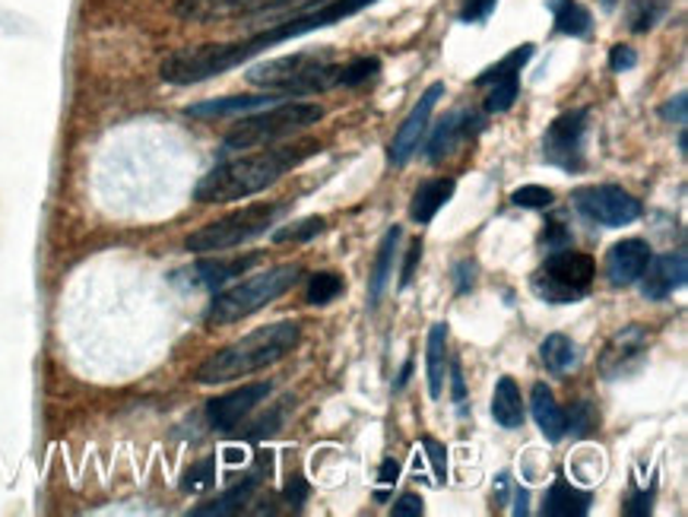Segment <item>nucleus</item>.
<instances>
[{"label": "nucleus", "mask_w": 688, "mask_h": 517, "mask_svg": "<svg viewBox=\"0 0 688 517\" xmlns=\"http://www.w3.org/2000/svg\"><path fill=\"white\" fill-rule=\"evenodd\" d=\"M378 0H314L308 7L296 10L293 16L273 23L270 30L257 32L244 42H213V45H194V48H179L172 51L165 61L159 64V77L172 87H194L213 77H222L226 70L251 61L257 55H264L273 45L301 38L308 32L328 30L336 26L349 16H356L362 10L375 7Z\"/></svg>", "instance_id": "f257e3e1"}, {"label": "nucleus", "mask_w": 688, "mask_h": 517, "mask_svg": "<svg viewBox=\"0 0 688 517\" xmlns=\"http://www.w3.org/2000/svg\"><path fill=\"white\" fill-rule=\"evenodd\" d=\"M321 143L314 140H299L293 147H267V150L248 152L239 159L219 162L210 169L197 187H194V200L197 204H232V200H248L261 191H267L270 184H276L283 175H289L293 169H299L305 159L318 156Z\"/></svg>", "instance_id": "f03ea898"}, {"label": "nucleus", "mask_w": 688, "mask_h": 517, "mask_svg": "<svg viewBox=\"0 0 688 517\" xmlns=\"http://www.w3.org/2000/svg\"><path fill=\"white\" fill-rule=\"evenodd\" d=\"M301 340V328L296 321H276L267 328H257L251 334H244L236 343L222 346L219 353H213L204 366L197 368V381L200 384H226L236 378H248L254 371L276 366L279 359H286Z\"/></svg>", "instance_id": "7ed1b4c3"}, {"label": "nucleus", "mask_w": 688, "mask_h": 517, "mask_svg": "<svg viewBox=\"0 0 688 517\" xmlns=\"http://www.w3.org/2000/svg\"><path fill=\"white\" fill-rule=\"evenodd\" d=\"M340 70H343V64L333 61L330 48H311V51H296V55L273 58V61L251 67L248 83L267 92L311 95V92L340 87Z\"/></svg>", "instance_id": "20e7f679"}, {"label": "nucleus", "mask_w": 688, "mask_h": 517, "mask_svg": "<svg viewBox=\"0 0 688 517\" xmlns=\"http://www.w3.org/2000/svg\"><path fill=\"white\" fill-rule=\"evenodd\" d=\"M324 118L321 105L311 102H276L267 105L261 115L241 118L226 137H222V152L257 150V147H273L276 140H286L299 130H308L311 124Z\"/></svg>", "instance_id": "39448f33"}, {"label": "nucleus", "mask_w": 688, "mask_h": 517, "mask_svg": "<svg viewBox=\"0 0 688 517\" xmlns=\"http://www.w3.org/2000/svg\"><path fill=\"white\" fill-rule=\"evenodd\" d=\"M301 274L305 271L299 264H279V267H270L264 274L248 276V279H241L239 286H232L226 292H216L210 311H207V321L210 324L244 321V318L257 314L261 308H267L270 302H276L279 296H286L299 283Z\"/></svg>", "instance_id": "423d86ee"}, {"label": "nucleus", "mask_w": 688, "mask_h": 517, "mask_svg": "<svg viewBox=\"0 0 688 517\" xmlns=\"http://www.w3.org/2000/svg\"><path fill=\"white\" fill-rule=\"evenodd\" d=\"M286 214H289L286 200H279V204H251V207H241V210L222 216L216 222L200 226L197 232L187 235L184 244H187L191 254H219V251L239 248V244L264 235L270 226H276V219Z\"/></svg>", "instance_id": "0eeeda50"}, {"label": "nucleus", "mask_w": 688, "mask_h": 517, "mask_svg": "<svg viewBox=\"0 0 688 517\" xmlns=\"http://www.w3.org/2000/svg\"><path fill=\"white\" fill-rule=\"evenodd\" d=\"M594 276H597V261L590 254L559 248L534 271L530 286L542 302L574 305L590 296Z\"/></svg>", "instance_id": "6e6552de"}, {"label": "nucleus", "mask_w": 688, "mask_h": 517, "mask_svg": "<svg viewBox=\"0 0 688 517\" xmlns=\"http://www.w3.org/2000/svg\"><path fill=\"white\" fill-rule=\"evenodd\" d=\"M574 210L606 229H622L641 219V200L619 184H587L574 191Z\"/></svg>", "instance_id": "1a4fd4ad"}, {"label": "nucleus", "mask_w": 688, "mask_h": 517, "mask_svg": "<svg viewBox=\"0 0 688 517\" xmlns=\"http://www.w3.org/2000/svg\"><path fill=\"white\" fill-rule=\"evenodd\" d=\"M587 122L590 112L587 108H571L565 115H559L555 122L546 127L542 137V159L562 172H581L584 169V143H587Z\"/></svg>", "instance_id": "9d476101"}, {"label": "nucleus", "mask_w": 688, "mask_h": 517, "mask_svg": "<svg viewBox=\"0 0 688 517\" xmlns=\"http://www.w3.org/2000/svg\"><path fill=\"white\" fill-rule=\"evenodd\" d=\"M537 51L534 42H524L520 48H514L511 55H505L498 64L485 67L477 77L479 90H489L485 95V112L498 115V112H508L511 105L517 102V92H520V70L530 64Z\"/></svg>", "instance_id": "9b49d317"}, {"label": "nucleus", "mask_w": 688, "mask_h": 517, "mask_svg": "<svg viewBox=\"0 0 688 517\" xmlns=\"http://www.w3.org/2000/svg\"><path fill=\"white\" fill-rule=\"evenodd\" d=\"M314 0H179L175 13L191 23H213V20H229V16H261L276 10H293Z\"/></svg>", "instance_id": "f8f14e48"}, {"label": "nucleus", "mask_w": 688, "mask_h": 517, "mask_svg": "<svg viewBox=\"0 0 688 517\" xmlns=\"http://www.w3.org/2000/svg\"><path fill=\"white\" fill-rule=\"evenodd\" d=\"M442 99H445V83H432L428 90L422 92L420 102L413 105V112L403 118V124L393 134V143H390V162L393 165H406L410 156L420 150L422 134H425V127L432 122V112L438 108Z\"/></svg>", "instance_id": "ddd939ff"}, {"label": "nucleus", "mask_w": 688, "mask_h": 517, "mask_svg": "<svg viewBox=\"0 0 688 517\" xmlns=\"http://www.w3.org/2000/svg\"><path fill=\"white\" fill-rule=\"evenodd\" d=\"M647 340H651V334H647L641 324L622 328L619 334L606 343V349H603V356H599V371H603V378H606V381H619V378H626L629 371H634V368L641 366V359H644V353H647Z\"/></svg>", "instance_id": "4468645a"}, {"label": "nucleus", "mask_w": 688, "mask_h": 517, "mask_svg": "<svg viewBox=\"0 0 688 517\" xmlns=\"http://www.w3.org/2000/svg\"><path fill=\"white\" fill-rule=\"evenodd\" d=\"M267 394H270L267 381L241 384L236 391L216 397V400L207 403V420H210V426L216 428V432H232L241 420H248V416L257 410L261 400H267Z\"/></svg>", "instance_id": "2eb2a0df"}, {"label": "nucleus", "mask_w": 688, "mask_h": 517, "mask_svg": "<svg viewBox=\"0 0 688 517\" xmlns=\"http://www.w3.org/2000/svg\"><path fill=\"white\" fill-rule=\"evenodd\" d=\"M688 279V257L686 251H673V254H660L647 261L644 274H641V292L647 302H663L673 292H679Z\"/></svg>", "instance_id": "dca6fc26"}, {"label": "nucleus", "mask_w": 688, "mask_h": 517, "mask_svg": "<svg viewBox=\"0 0 688 517\" xmlns=\"http://www.w3.org/2000/svg\"><path fill=\"white\" fill-rule=\"evenodd\" d=\"M651 261V244L644 239H626V242L612 244L606 254V276L612 286H631L638 283L644 267Z\"/></svg>", "instance_id": "f3484780"}, {"label": "nucleus", "mask_w": 688, "mask_h": 517, "mask_svg": "<svg viewBox=\"0 0 688 517\" xmlns=\"http://www.w3.org/2000/svg\"><path fill=\"white\" fill-rule=\"evenodd\" d=\"M286 92H257V95H226V99H210V102H197L187 105V115L194 118H219V115H244L251 108H267L283 102Z\"/></svg>", "instance_id": "a211bd4d"}, {"label": "nucleus", "mask_w": 688, "mask_h": 517, "mask_svg": "<svg viewBox=\"0 0 688 517\" xmlns=\"http://www.w3.org/2000/svg\"><path fill=\"white\" fill-rule=\"evenodd\" d=\"M264 261V254H244V257H207L200 261L194 271H191V279L204 289H219L226 286L232 276H244L251 267H257Z\"/></svg>", "instance_id": "6ab92c4d"}, {"label": "nucleus", "mask_w": 688, "mask_h": 517, "mask_svg": "<svg viewBox=\"0 0 688 517\" xmlns=\"http://www.w3.org/2000/svg\"><path fill=\"white\" fill-rule=\"evenodd\" d=\"M473 124H479V118L467 115V112H450L445 122L438 124V130L432 134L428 147H425V159L428 162H442L445 156L457 150L470 134H473Z\"/></svg>", "instance_id": "aec40b11"}, {"label": "nucleus", "mask_w": 688, "mask_h": 517, "mask_svg": "<svg viewBox=\"0 0 688 517\" xmlns=\"http://www.w3.org/2000/svg\"><path fill=\"white\" fill-rule=\"evenodd\" d=\"M530 413H534V420H537L539 432L549 438V441H562L565 435H569V428H565V410L555 403V394H552V388L549 384H534V391H530Z\"/></svg>", "instance_id": "412c9836"}, {"label": "nucleus", "mask_w": 688, "mask_h": 517, "mask_svg": "<svg viewBox=\"0 0 688 517\" xmlns=\"http://www.w3.org/2000/svg\"><path fill=\"white\" fill-rule=\"evenodd\" d=\"M590 502H594V495L590 492H581V489H574L565 480V476H559L549 492H546V502H542V515L546 517H584L590 512Z\"/></svg>", "instance_id": "4be33fe9"}, {"label": "nucleus", "mask_w": 688, "mask_h": 517, "mask_svg": "<svg viewBox=\"0 0 688 517\" xmlns=\"http://www.w3.org/2000/svg\"><path fill=\"white\" fill-rule=\"evenodd\" d=\"M425 368H428V397L438 400L445 394V371H448V324L445 321L432 324V331H428Z\"/></svg>", "instance_id": "5701e85b"}, {"label": "nucleus", "mask_w": 688, "mask_h": 517, "mask_svg": "<svg viewBox=\"0 0 688 517\" xmlns=\"http://www.w3.org/2000/svg\"><path fill=\"white\" fill-rule=\"evenodd\" d=\"M454 191H457V182H454V179H428V182H422L420 187H416V194H413L410 216H413L420 226H428V222L438 216V210L454 197Z\"/></svg>", "instance_id": "b1692460"}, {"label": "nucleus", "mask_w": 688, "mask_h": 517, "mask_svg": "<svg viewBox=\"0 0 688 517\" xmlns=\"http://www.w3.org/2000/svg\"><path fill=\"white\" fill-rule=\"evenodd\" d=\"M492 416L502 428H520L524 426V397L514 378H498L495 384V394H492Z\"/></svg>", "instance_id": "393cba45"}, {"label": "nucleus", "mask_w": 688, "mask_h": 517, "mask_svg": "<svg viewBox=\"0 0 688 517\" xmlns=\"http://www.w3.org/2000/svg\"><path fill=\"white\" fill-rule=\"evenodd\" d=\"M400 239H403V229H400V226L388 229V235L381 239L378 257H375V271H371V279H368V302H371V308L381 302L390 276H393V257H397V244H400Z\"/></svg>", "instance_id": "a878e982"}, {"label": "nucleus", "mask_w": 688, "mask_h": 517, "mask_svg": "<svg viewBox=\"0 0 688 517\" xmlns=\"http://www.w3.org/2000/svg\"><path fill=\"white\" fill-rule=\"evenodd\" d=\"M549 13H552V23H555V32L562 35H571V38H584L594 30V16L584 3L577 0H549L546 3Z\"/></svg>", "instance_id": "bb28decb"}, {"label": "nucleus", "mask_w": 688, "mask_h": 517, "mask_svg": "<svg viewBox=\"0 0 688 517\" xmlns=\"http://www.w3.org/2000/svg\"><path fill=\"white\" fill-rule=\"evenodd\" d=\"M539 359L546 371L552 375H569L571 368H577L581 363V353H577V343L565 334H549L539 346Z\"/></svg>", "instance_id": "cd10ccee"}, {"label": "nucleus", "mask_w": 688, "mask_h": 517, "mask_svg": "<svg viewBox=\"0 0 688 517\" xmlns=\"http://www.w3.org/2000/svg\"><path fill=\"white\" fill-rule=\"evenodd\" d=\"M254 489H257V476H251V480H244V483H239V486H232L229 492H222L216 502H210V505H204V508H194L191 515L194 517H213V515H236V512H241L248 502H251V495H254Z\"/></svg>", "instance_id": "c85d7f7f"}, {"label": "nucleus", "mask_w": 688, "mask_h": 517, "mask_svg": "<svg viewBox=\"0 0 688 517\" xmlns=\"http://www.w3.org/2000/svg\"><path fill=\"white\" fill-rule=\"evenodd\" d=\"M666 10H669V0H629V7H626L629 30L638 35L651 32L666 16Z\"/></svg>", "instance_id": "c756f323"}, {"label": "nucleus", "mask_w": 688, "mask_h": 517, "mask_svg": "<svg viewBox=\"0 0 688 517\" xmlns=\"http://www.w3.org/2000/svg\"><path fill=\"white\" fill-rule=\"evenodd\" d=\"M340 292H343V276L333 274V271H321V274H311V279H308L305 299H308V305H330Z\"/></svg>", "instance_id": "7c9ffc66"}, {"label": "nucleus", "mask_w": 688, "mask_h": 517, "mask_svg": "<svg viewBox=\"0 0 688 517\" xmlns=\"http://www.w3.org/2000/svg\"><path fill=\"white\" fill-rule=\"evenodd\" d=\"M324 226H328V222H324L321 216H308V219H299V222H289V226L276 229V232H273V242L276 244L308 242V239L321 235V232H324Z\"/></svg>", "instance_id": "2f4dec72"}, {"label": "nucleus", "mask_w": 688, "mask_h": 517, "mask_svg": "<svg viewBox=\"0 0 688 517\" xmlns=\"http://www.w3.org/2000/svg\"><path fill=\"white\" fill-rule=\"evenodd\" d=\"M378 73H381V61H378V58H356V61L343 64V70H340V87L356 90L362 83L375 80Z\"/></svg>", "instance_id": "473e14b6"}, {"label": "nucleus", "mask_w": 688, "mask_h": 517, "mask_svg": "<svg viewBox=\"0 0 688 517\" xmlns=\"http://www.w3.org/2000/svg\"><path fill=\"white\" fill-rule=\"evenodd\" d=\"M511 204L514 207H524V210H546L555 204V194L542 184H520L514 194H511Z\"/></svg>", "instance_id": "72a5a7b5"}, {"label": "nucleus", "mask_w": 688, "mask_h": 517, "mask_svg": "<svg viewBox=\"0 0 688 517\" xmlns=\"http://www.w3.org/2000/svg\"><path fill=\"white\" fill-rule=\"evenodd\" d=\"M594 426H597V416H594V410H590V403H587V400L574 403V406H571V413H565V428H569L574 438L590 435V428Z\"/></svg>", "instance_id": "f704fd0d"}, {"label": "nucleus", "mask_w": 688, "mask_h": 517, "mask_svg": "<svg viewBox=\"0 0 688 517\" xmlns=\"http://www.w3.org/2000/svg\"><path fill=\"white\" fill-rule=\"evenodd\" d=\"M498 7V0H463V7H460V13H457V20L460 23H485L489 16H492V10Z\"/></svg>", "instance_id": "c9c22d12"}, {"label": "nucleus", "mask_w": 688, "mask_h": 517, "mask_svg": "<svg viewBox=\"0 0 688 517\" xmlns=\"http://www.w3.org/2000/svg\"><path fill=\"white\" fill-rule=\"evenodd\" d=\"M539 242H542V248H549V251H559V248H569L571 244V232L562 226V219H549Z\"/></svg>", "instance_id": "e433bc0d"}, {"label": "nucleus", "mask_w": 688, "mask_h": 517, "mask_svg": "<svg viewBox=\"0 0 688 517\" xmlns=\"http://www.w3.org/2000/svg\"><path fill=\"white\" fill-rule=\"evenodd\" d=\"M422 448L428 451V460H432V467H435L438 483H445V480H448V451H445V445H438L435 438H425Z\"/></svg>", "instance_id": "4c0bfd02"}, {"label": "nucleus", "mask_w": 688, "mask_h": 517, "mask_svg": "<svg viewBox=\"0 0 688 517\" xmlns=\"http://www.w3.org/2000/svg\"><path fill=\"white\" fill-rule=\"evenodd\" d=\"M660 118H663V122L679 124V127H683V124H686V118H688V95L686 92L673 95V99H669V102L660 108Z\"/></svg>", "instance_id": "58836bf2"}, {"label": "nucleus", "mask_w": 688, "mask_h": 517, "mask_svg": "<svg viewBox=\"0 0 688 517\" xmlns=\"http://www.w3.org/2000/svg\"><path fill=\"white\" fill-rule=\"evenodd\" d=\"M609 67L616 73H626V70H634L638 67V51L631 45H612L609 48Z\"/></svg>", "instance_id": "ea45409f"}, {"label": "nucleus", "mask_w": 688, "mask_h": 517, "mask_svg": "<svg viewBox=\"0 0 688 517\" xmlns=\"http://www.w3.org/2000/svg\"><path fill=\"white\" fill-rule=\"evenodd\" d=\"M422 261V242L410 244V251H406V261H403V274H400V289H410V283H413V276H416V267H420Z\"/></svg>", "instance_id": "a19ab883"}, {"label": "nucleus", "mask_w": 688, "mask_h": 517, "mask_svg": "<svg viewBox=\"0 0 688 517\" xmlns=\"http://www.w3.org/2000/svg\"><path fill=\"white\" fill-rule=\"evenodd\" d=\"M422 512H425V505H422L420 495H400L397 505L390 508L393 517H422Z\"/></svg>", "instance_id": "79ce46f5"}, {"label": "nucleus", "mask_w": 688, "mask_h": 517, "mask_svg": "<svg viewBox=\"0 0 688 517\" xmlns=\"http://www.w3.org/2000/svg\"><path fill=\"white\" fill-rule=\"evenodd\" d=\"M213 483V460H200L191 473H187V480H184V489H204Z\"/></svg>", "instance_id": "37998d69"}, {"label": "nucleus", "mask_w": 688, "mask_h": 517, "mask_svg": "<svg viewBox=\"0 0 688 517\" xmlns=\"http://www.w3.org/2000/svg\"><path fill=\"white\" fill-rule=\"evenodd\" d=\"M308 492H311V489H308V483H305V476H299V473H296V476H293V480L286 483V489H283V495H286V502H289L293 508H301V505H305Z\"/></svg>", "instance_id": "c03bdc74"}, {"label": "nucleus", "mask_w": 688, "mask_h": 517, "mask_svg": "<svg viewBox=\"0 0 688 517\" xmlns=\"http://www.w3.org/2000/svg\"><path fill=\"white\" fill-rule=\"evenodd\" d=\"M450 366V391H454V403L463 410L467 403V384H463V371H460V363L457 359H448Z\"/></svg>", "instance_id": "a18cd8bd"}, {"label": "nucleus", "mask_w": 688, "mask_h": 517, "mask_svg": "<svg viewBox=\"0 0 688 517\" xmlns=\"http://www.w3.org/2000/svg\"><path fill=\"white\" fill-rule=\"evenodd\" d=\"M454 274H457V292L463 296V292H470L473 283H477V264H473V261H460Z\"/></svg>", "instance_id": "49530a36"}, {"label": "nucleus", "mask_w": 688, "mask_h": 517, "mask_svg": "<svg viewBox=\"0 0 688 517\" xmlns=\"http://www.w3.org/2000/svg\"><path fill=\"white\" fill-rule=\"evenodd\" d=\"M397 476H400V463H397L393 457H385V460H381V470H378V483L393 486V483H397Z\"/></svg>", "instance_id": "de8ad7c7"}, {"label": "nucleus", "mask_w": 688, "mask_h": 517, "mask_svg": "<svg viewBox=\"0 0 688 517\" xmlns=\"http://www.w3.org/2000/svg\"><path fill=\"white\" fill-rule=\"evenodd\" d=\"M626 515L631 517H641V515H651V495L647 492H641V495H634L629 505H626Z\"/></svg>", "instance_id": "09e8293b"}, {"label": "nucleus", "mask_w": 688, "mask_h": 517, "mask_svg": "<svg viewBox=\"0 0 688 517\" xmlns=\"http://www.w3.org/2000/svg\"><path fill=\"white\" fill-rule=\"evenodd\" d=\"M410 371H413V363H406V366L400 368V378H397V391H403V388H406V381H410Z\"/></svg>", "instance_id": "8fccbe9b"}, {"label": "nucleus", "mask_w": 688, "mask_h": 517, "mask_svg": "<svg viewBox=\"0 0 688 517\" xmlns=\"http://www.w3.org/2000/svg\"><path fill=\"white\" fill-rule=\"evenodd\" d=\"M514 515H527V492H524V489L517 492V505H514Z\"/></svg>", "instance_id": "3c124183"}, {"label": "nucleus", "mask_w": 688, "mask_h": 517, "mask_svg": "<svg viewBox=\"0 0 688 517\" xmlns=\"http://www.w3.org/2000/svg\"><path fill=\"white\" fill-rule=\"evenodd\" d=\"M603 3H606V7H612V3H616V0H603Z\"/></svg>", "instance_id": "603ef678"}]
</instances>
